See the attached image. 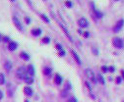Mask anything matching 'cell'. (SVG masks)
Returning a JSON list of instances; mask_svg holds the SVG:
<instances>
[{
  "instance_id": "277c9868",
  "label": "cell",
  "mask_w": 124,
  "mask_h": 102,
  "mask_svg": "<svg viewBox=\"0 0 124 102\" xmlns=\"http://www.w3.org/2000/svg\"><path fill=\"white\" fill-rule=\"evenodd\" d=\"M123 25H124V20H119V21H118V23H117V24L115 25L114 29H113V31H114V32L119 31L122 29Z\"/></svg>"
},
{
  "instance_id": "8992f818",
  "label": "cell",
  "mask_w": 124,
  "mask_h": 102,
  "mask_svg": "<svg viewBox=\"0 0 124 102\" xmlns=\"http://www.w3.org/2000/svg\"><path fill=\"white\" fill-rule=\"evenodd\" d=\"M78 24H79V26H80L81 27H86L89 26V22L85 18H81V19H79Z\"/></svg>"
},
{
  "instance_id": "ffe728a7",
  "label": "cell",
  "mask_w": 124,
  "mask_h": 102,
  "mask_svg": "<svg viewBox=\"0 0 124 102\" xmlns=\"http://www.w3.org/2000/svg\"><path fill=\"white\" fill-rule=\"evenodd\" d=\"M5 82V78L3 74H0V84H3Z\"/></svg>"
},
{
  "instance_id": "9a60e30c",
  "label": "cell",
  "mask_w": 124,
  "mask_h": 102,
  "mask_svg": "<svg viewBox=\"0 0 124 102\" xmlns=\"http://www.w3.org/2000/svg\"><path fill=\"white\" fill-rule=\"evenodd\" d=\"M60 27H61V29H62V30L64 31V32L66 33V35H67V37H68L69 39H72V38H71V36L69 35V32H68V31H67V29H66V27H65V26H63V25H62V24H60Z\"/></svg>"
},
{
  "instance_id": "9c48e42d",
  "label": "cell",
  "mask_w": 124,
  "mask_h": 102,
  "mask_svg": "<svg viewBox=\"0 0 124 102\" xmlns=\"http://www.w3.org/2000/svg\"><path fill=\"white\" fill-rule=\"evenodd\" d=\"M54 82L56 84H60L62 82V78L60 75H58V74H56L55 75V78H54Z\"/></svg>"
},
{
  "instance_id": "4fadbf2b",
  "label": "cell",
  "mask_w": 124,
  "mask_h": 102,
  "mask_svg": "<svg viewBox=\"0 0 124 102\" xmlns=\"http://www.w3.org/2000/svg\"><path fill=\"white\" fill-rule=\"evenodd\" d=\"M32 33H33V35H35V36H38V35L41 33V29H36V30H33V31H32Z\"/></svg>"
},
{
  "instance_id": "3957f363",
  "label": "cell",
  "mask_w": 124,
  "mask_h": 102,
  "mask_svg": "<svg viewBox=\"0 0 124 102\" xmlns=\"http://www.w3.org/2000/svg\"><path fill=\"white\" fill-rule=\"evenodd\" d=\"M86 75L94 83H97V78H95V74H94V72L91 69H87L86 70Z\"/></svg>"
},
{
  "instance_id": "5b68a950",
  "label": "cell",
  "mask_w": 124,
  "mask_h": 102,
  "mask_svg": "<svg viewBox=\"0 0 124 102\" xmlns=\"http://www.w3.org/2000/svg\"><path fill=\"white\" fill-rule=\"evenodd\" d=\"M13 23H14V25L16 26V27L18 29L19 31H22L23 30V27H22V24H21V22L20 20L17 18V17H13Z\"/></svg>"
},
{
  "instance_id": "f1b7e54d",
  "label": "cell",
  "mask_w": 124,
  "mask_h": 102,
  "mask_svg": "<svg viewBox=\"0 0 124 102\" xmlns=\"http://www.w3.org/2000/svg\"><path fill=\"white\" fill-rule=\"evenodd\" d=\"M26 23H27V24H30V23H31V19L27 17V18H26Z\"/></svg>"
},
{
  "instance_id": "8fae6325",
  "label": "cell",
  "mask_w": 124,
  "mask_h": 102,
  "mask_svg": "<svg viewBox=\"0 0 124 102\" xmlns=\"http://www.w3.org/2000/svg\"><path fill=\"white\" fill-rule=\"evenodd\" d=\"M4 68H5V70L10 71L11 69H12V63H11L10 61H6L4 63Z\"/></svg>"
},
{
  "instance_id": "836d02e7",
  "label": "cell",
  "mask_w": 124,
  "mask_h": 102,
  "mask_svg": "<svg viewBox=\"0 0 124 102\" xmlns=\"http://www.w3.org/2000/svg\"><path fill=\"white\" fill-rule=\"evenodd\" d=\"M56 47H57V49H59V50H62V49H61V46H60V45H57V46H56Z\"/></svg>"
},
{
  "instance_id": "52a82bcc",
  "label": "cell",
  "mask_w": 124,
  "mask_h": 102,
  "mask_svg": "<svg viewBox=\"0 0 124 102\" xmlns=\"http://www.w3.org/2000/svg\"><path fill=\"white\" fill-rule=\"evenodd\" d=\"M27 70H28V74H29V75H31V76H35L36 71H35V68H33V65L28 66Z\"/></svg>"
},
{
  "instance_id": "2e32d148",
  "label": "cell",
  "mask_w": 124,
  "mask_h": 102,
  "mask_svg": "<svg viewBox=\"0 0 124 102\" xmlns=\"http://www.w3.org/2000/svg\"><path fill=\"white\" fill-rule=\"evenodd\" d=\"M43 73H44V75H45V76H50V75H51V69H50V68H48V67L44 68Z\"/></svg>"
},
{
  "instance_id": "603a6c76",
  "label": "cell",
  "mask_w": 124,
  "mask_h": 102,
  "mask_svg": "<svg viewBox=\"0 0 124 102\" xmlns=\"http://www.w3.org/2000/svg\"><path fill=\"white\" fill-rule=\"evenodd\" d=\"M65 4H66V6H67V7H72V6H73V3L70 2V1H66Z\"/></svg>"
},
{
  "instance_id": "83f0119b",
  "label": "cell",
  "mask_w": 124,
  "mask_h": 102,
  "mask_svg": "<svg viewBox=\"0 0 124 102\" xmlns=\"http://www.w3.org/2000/svg\"><path fill=\"white\" fill-rule=\"evenodd\" d=\"M114 67H108V71H110V72H114Z\"/></svg>"
},
{
  "instance_id": "7402d4cb",
  "label": "cell",
  "mask_w": 124,
  "mask_h": 102,
  "mask_svg": "<svg viewBox=\"0 0 124 102\" xmlns=\"http://www.w3.org/2000/svg\"><path fill=\"white\" fill-rule=\"evenodd\" d=\"M41 19H42V20H43L44 22H46V23H49V19L47 18V17H46L45 15H41Z\"/></svg>"
},
{
  "instance_id": "d590c367",
  "label": "cell",
  "mask_w": 124,
  "mask_h": 102,
  "mask_svg": "<svg viewBox=\"0 0 124 102\" xmlns=\"http://www.w3.org/2000/svg\"><path fill=\"white\" fill-rule=\"evenodd\" d=\"M1 39H2V35H0V41H1Z\"/></svg>"
},
{
  "instance_id": "8d00e7d4",
  "label": "cell",
  "mask_w": 124,
  "mask_h": 102,
  "mask_svg": "<svg viewBox=\"0 0 124 102\" xmlns=\"http://www.w3.org/2000/svg\"><path fill=\"white\" fill-rule=\"evenodd\" d=\"M25 102H29V101H28V100H26V101H25Z\"/></svg>"
},
{
  "instance_id": "484cf974",
  "label": "cell",
  "mask_w": 124,
  "mask_h": 102,
  "mask_svg": "<svg viewBox=\"0 0 124 102\" xmlns=\"http://www.w3.org/2000/svg\"><path fill=\"white\" fill-rule=\"evenodd\" d=\"M49 40H50V39H49L48 37H44V38L42 39V41H43L44 43H48V42H49Z\"/></svg>"
},
{
  "instance_id": "7a4b0ae2",
  "label": "cell",
  "mask_w": 124,
  "mask_h": 102,
  "mask_svg": "<svg viewBox=\"0 0 124 102\" xmlns=\"http://www.w3.org/2000/svg\"><path fill=\"white\" fill-rule=\"evenodd\" d=\"M112 43H113V46L116 48H122L123 47V41L119 37H114L112 39Z\"/></svg>"
},
{
  "instance_id": "e0dca14e",
  "label": "cell",
  "mask_w": 124,
  "mask_h": 102,
  "mask_svg": "<svg viewBox=\"0 0 124 102\" xmlns=\"http://www.w3.org/2000/svg\"><path fill=\"white\" fill-rule=\"evenodd\" d=\"M20 57H21L22 59H24V60H27V61L30 59V56L28 55L27 53H25V52H22V53L20 54Z\"/></svg>"
},
{
  "instance_id": "cb8c5ba5",
  "label": "cell",
  "mask_w": 124,
  "mask_h": 102,
  "mask_svg": "<svg viewBox=\"0 0 124 102\" xmlns=\"http://www.w3.org/2000/svg\"><path fill=\"white\" fill-rule=\"evenodd\" d=\"M101 70H103V72H107L108 71V68L107 67H106V66H103V67H101Z\"/></svg>"
},
{
  "instance_id": "ba28073f",
  "label": "cell",
  "mask_w": 124,
  "mask_h": 102,
  "mask_svg": "<svg viewBox=\"0 0 124 102\" xmlns=\"http://www.w3.org/2000/svg\"><path fill=\"white\" fill-rule=\"evenodd\" d=\"M71 53H72V55H73V57H74V59H75V61L77 62L78 64H81L82 62H81V60H80V57L78 56V54L75 52L74 50H71Z\"/></svg>"
},
{
  "instance_id": "7c38bea8",
  "label": "cell",
  "mask_w": 124,
  "mask_h": 102,
  "mask_svg": "<svg viewBox=\"0 0 124 102\" xmlns=\"http://www.w3.org/2000/svg\"><path fill=\"white\" fill-rule=\"evenodd\" d=\"M8 48H9V50H11V51L15 50V49L17 48V43H16V42H14V41L10 42V43H9V45H8Z\"/></svg>"
},
{
  "instance_id": "74e56055",
  "label": "cell",
  "mask_w": 124,
  "mask_h": 102,
  "mask_svg": "<svg viewBox=\"0 0 124 102\" xmlns=\"http://www.w3.org/2000/svg\"><path fill=\"white\" fill-rule=\"evenodd\" d=\"M122 102H124V101H122Z\"/></svg>"
},
{
  "instance_id": "4316f807",
  "label": "cell",
  "mask_w": 124,
  "mask_h": 102,
  "mask_svg": "<svg viewBox=\"0 0 124 102\" xmlns=\"http://www.w3.org/2000/svg\"><path fill=\"white\" fill-rule=\"evenodd\" d=\"M121 82V78L120 77H117L116 78V83H120Z\"/></svg>"
},
{
  "instance_id": "4dcf8cb0",
  "label": "cell",
  "mask_w": 124,
  "mask_h": 102,
  "mask_svg": "<svg viewBox=\"0 0 124 102\" xmlns=\"http://www.w3.org/2000/svg\"><path fill=\"white\" fill-rule=\"evenodd\" d=\"M3 96H4V95H3V92L1 91V90H0V100H1V99L3 98Z\"/></svg>"
},
{
  "instance_id": "e575fe53",
  "label": "cell",
  "mask_w": 124,
  "mask_h": 102,
  "mask_svg": "<svg viewBox=\"0 0 124 102\" xmlns=\"http://www.w3.org/2000/svg\"><path fill=\"white\" fill-rule=\"evenodd\" d=\"M121 74H122V77L124 78V70H122V71H121Z\"/></svg>"
},
{
  "instance_id": "30bf717a",
  "label": "cell",
  "mask_w": 124,
  "mask_h": 102,
  "mask_svg": "<svg viewBox=\"0 0 124 102\" xmlns=\"http://www.w3.org/2000/svg\"><path fill=\"white\" fill-rule=\"evenodd\" d=\"M24 92H25L26 95L30 96V95L33 94V89L31 87H29V86H26V87H24Z\"/></svg>"
},
{
  "instance_id": "5bb4252c",
  "label": "cell",
  "mask_w": 124,
  "mask_h": 102,
  "mask_svg": "<svg viewBox=\"0 0 124 102\" xmlns=\"http://www.w3.org/2000/svg\"><path fill=\"white\" fill-rule=\"evenodd\" d=\"M97 81H99V83H101V84H104V83H105V82H104V78H103V76L100 75V74H99V75H98Z\"/></svg>"
},
{
  "instance_id": "d6986e66",
  "label": "cell",
  "mask_w": 124,
  "mask_h": 102,
  "mask_svg": "<svg viewBox=\"0 0 124 102\" xmlns=\"http://www.w3.org/2000/svg\"><path fill=\"white\" fill-rule=\"evenodd\" d=\"M25 82H26V83H28V84H31V83L33 82V78H27L26 80H25Z\"/></svg>"
},
{
  "instance_id": "ac0fdd59",
  "label": "cell",
  "mask_w": 124,
  "mask_h": 102,
  "mask_svg": "<svg viewBox=\"0 0 124 102\" xmlns=\"http://www.w3.org/2000/svg\"><path fill=\"white\" fill-rule=\"evenodd\" d=\"M94 13H95V15L97 16V18H103V13H100L99 11H98V10H94Z\"/></svg>"
},
{
  "instance_id": "44dd1931",
  "label": "cell",
  "mask_w": 124,
  "mask_h": 102,
  "mask_svg": "<svg viewBox=\"0 0 124 102\" xmlns=\"http://www.w3.org/2000/svg\"><path fill=\"white\" fill-rule=\"evenodd\" d=\"M71 88V86H70V83H69V82H67L66 83H65V87H64V90H66V91H68V90Z\"/></svg>"
},
{
  "instance_id": "d4e9b609",
  "label": "cell",
  "mask_w": 124,
  "mask_h": 102,
  "mask_svg": "<svg viewBox=\"0 0 124 102\" xmlns=\"http://www.w3.org/2000/svg\"><path fill=\"white\" fill-rule=\"evenodd\" d=\"M67 102H77V99L75 97H71L70 99H68V101Z\"/></svg>"
},
{
  "instance_id": "6da1fadb",
  "label": "cell",
  "mask_w": 124,
  "mask_h": 102,
  "mask_svg": "<svg viewBox=\"0 0 124 102\" xmlns=\"http://www.w3.org/2000/svg\"><path fill=\"white\" fill-rule=\"evenodd\" d=\"M28 70H27V68L25 67H20L18 70H17V76H18L20 78H24V80H26L27 78H29L28 77Z\"/></svg>"
},
{
  "instance_id": "1f68e13d",
  "label": "cell",
  "mask_w": 124,
  "mask_h": 102,
  "mask_svg": "<svg viewBox=\"0 0 124 102\" xmlns=\"http://www.w3.org/2000/svg\"><path fill=\"white\" fill-rule=\"evenodd\" d=\"M61 52H60V55L62 56V55H65V52H64V50H60Z\"/></svg>"
},
{
  "instance_id": "f546056e",
  "label": "cell",
  "mask_w": 124,
  "mask_h": 102,
  "mask_svg": "<svg viewBox=\"0 0 124 102\" xmlns=\"http://www.w3.org/2000/svg\"><path fill=\"white\" fill-rule=\"evenodd\" d=\"M84 36H85V37H89L90 36V33L89 32H84Z\"/></svg>"
},
{
  "instance_id": "d6a6232c",
  "label": "cell",
  "mask_w": 124,
  "mask_h": 102,
  "mask_svg": "<svg viewBox=\"0 0 124 102\" xmlns=\"http://www.w3.org/2000/svg\"><path fill=\"white\" fill-rule=\"evenodd\" d=\"M3 40H4V41H9V37H4Z\"/></svg>"
}]
</instances>
